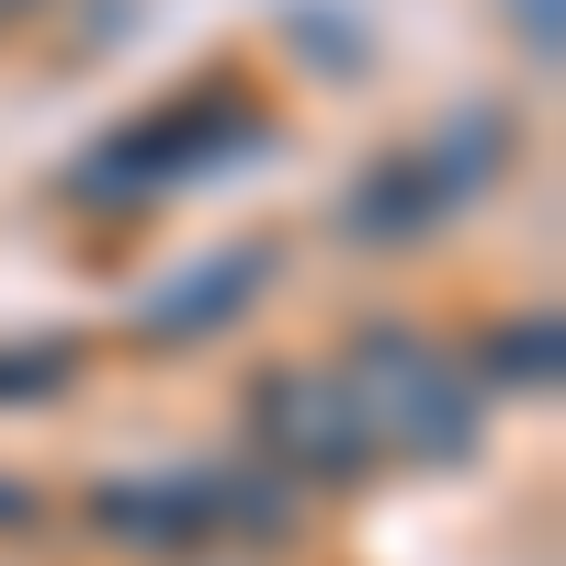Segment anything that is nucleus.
I'll use <instances>...</instances> for the list:
<instances>
[{
    "label": "nucleus",
    "mask_w": 566,
    "mask_h": 566,
    "mask_svg": "<svg viewBox=\"0 0 566 566\" xmlns=\"http://www.w3.org/2000/svg\"><path fill=\"white\" fill-rule=\"evenodd\" d=\"M340 386H352V408H363V442L397 453V464H464V453H476V431H488L476 374H464L442 340H419L408 317L352 328Z\"/></svg>",
    "instance_id": "obj_1"
},
{
    "label": "nucleus",
    "mask_w": 566,
    "mask_h": 566,
    "mask_svg": "<svg viewBox=\"0 0 566 566\" xmlns=\"http://www.w3.org/2000/svg\"><path fill=\"white\" fill-rule=\"evenodd\" d=\"M442 205H453V159H442V148H397V159L363 170V193L340 205V227H352L363 250H397V239H419Z\"/></svg>",
    "instance_id": "obj_4"
},
{
    "label": "nucleus",
    "mask_w": 566,
    "mask_h": 566,
    "mask_svg": "<svg viewBox=\"0 0 566 566\" xmlns=\"http://www.w3.org/2000/svg\"><path fill=\"white\" fill-rule=\"evenodd\" d=\"M34 12H45V0H0V23H34Z\"/></svg>",
    "instance_id": "obj_10"
},
{
    "label": "nucleus",
    "mask_w": 566,
    "mask_h": 566,
    "mask_svg": "<svg viewBox=\"0 0 566 566\" xmlns=\"http://www.w3.org/2000/svg\"><path fill=\"white\" fill-rule=\"evenodd\" d=\"M91 533L125 544V555H193V544H205V488H193V464H181V476H114V488H91Z\"/></svg>",
    "instance_id": "obj_3"
},
{
    "label": "nucleus",
    "mask_w": 566,
    "mask_h": 566,
    "mask_svg": "<svg viewBox=\"0 0 566 566\" xmlns=\"http://www.w3.org/2000/svg\"><path fill=\"white\" fill-rule=\"evenodd\" d=\"M193 488H205V533H250V544H295L306 522V488L295 476H272V464H193Z\"/></svg>",
    "instance_id": "obj_6"
},
{
    "label": "nucleus",
    "mask_w": 566,
    "mask_h": 566,
    "mask_svg": "<svg viewBox=\"0 0 566 566\" xmlns=\"http://www.w3.org/2000/svg\"><path fill=\"white\" fill-rule=\"evenodd\" d=\"M488 386H555V317H510L499 340H488Z\"/></svg>",
    "instance_id": "obj_8"
},
{
    "label": "nucleus",
    "mask_w": 566,
    "mask_h": 566,
    "mask_svg": "<svg viewBox=\"0 0 566 566\" xmlns=\"http://www.w3.org/2000/svg\"><path fill=\"white\" fill-rule=\"evenodd\" d=\"M80 386V340H12L0 352V408H34V397H69Z\"/></svg>",
    "instance_id": "obj_7"
},
{
    "label": "nucleus",
    "mask_w": 566,
    "mask_h": 566,
    "mask_svg": "<svg viewBox=\"0 0 566 566\" xmlns=\"http://www.w3.org/2000/svg\"><path fill=\"white\" fill-rule=\"evenodd\" d=\"M261 272H272V250H216L205 272H181L170 295H148V317H136V328L181 352V340H205V328H227V317H239V306L261 295Z\"/></svg>",
    "instance_id": "obj_5"
},
{
    "label": "nucleus",
    "mask_w": 566,
    "mask_h": 566,
    "mask_svg": "<svg viewBox=\"0 0 566 566\" xmlns=\"http://www.w3.org/2000/svg\"><path fill=\"white\" fill-rule=\"evenodd\" d=\"M250 453L295 488H352L374 476V442H363V408L340 386V363H272L250 386Z\"/></svg>",
    "instance_id": "obj_2"
},
{
    "label": "nucleus",
    "mask_w": 566,
    "mask_h": 566,
    "mask_svg": "<svg viewBox=\"0 0 566 566\" xmlns=\"http://www.w3.org/2000/svg\"><path fill=\"white\" fill-rule=\"evenodd\" d=\"M12 522H34V499H23V488H0V533H12Z\"/></svg>",
    "instance_id": "obj_9"
}]
</instances>
